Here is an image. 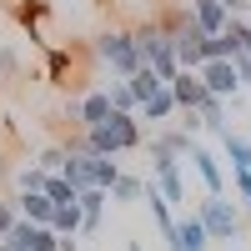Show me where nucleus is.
<instances>
[{"label":"nucleus","mask_w":251,"mask_h":251,"mask_svg":"<svg viewBox=\"0 0 251 251\" xmlns=\"http://www.w3.org/2000/svg\"><path fill=\"white\" fill-rule=\"evenodd\" d=\"M86 141H91L96 156H126V151H141L146 146V126H141L136 111H111L100 126L86 131Z\"/></svg>","instance_id":"nucleus-1"},{"label":"nucleus","mask_w":251,"mask_h":251,"mask_svg":"<svg viewBox=\"0 0 251 251\" xmlns=\"http://www.w3.org/2000/svg\"><path fill=\"white\" fill-rule=\"evenodd\" d=\"M191 211H196V221L206 226V236H211V241H236L241 226H246L241 201H231V196H201Z\"/></svg>","instance_id":"nucleus-2"},{"label":"nucleus","mask_w":251,"mask_h":251,"mask_svg":"<svg viewBox=\"0 0 251 251\" xmlns=\"http://www.w3.org/2000/svg\"><path fill=\"white\" fill-rule=\"evenodd\" d=\"M91 55L106 66L111 75H131V71H141V55H136V40H131V30H121V25H111V30H100L96 40H91Z\"/></svg>","instance_id":"nucleus-3"},{"label":"nucleus","mask_w":251,"mask_h":251,"mask_svg":"<svg viewBox=\"0 0 251 251\" xmlns=\"http://www.w3.org/2000/svg\"><path fill=\"white\" fill-rule=\"evenodd\" d=\"M106 116H111V96H106V86L80 91L71 106H66V126H71V131H91V126H100Z\"/></svg>","instance_id":"nucleus-4"},{"label":"nucleus","mask_w":251,"mask_h":251,"mask_svg":"<svg viewBox=\"0 0 251 251\" xmlns=\"http://www.w3.org/2000/svg\"><path fill=\"white\" fill-rule=\"evenodd\" d=\"M146 181H151L171 206H186V161L181 156H151V176Z\"/></svg>","instance_id":"nucleus-5"},{"label":"nucleus","mask_w":251,"mask_h":251,"mask_svg":"<svg viewBox=\"0 0 251 251\" xmlns=\"http://www.w3.org/2000/svg\"><path fill=\"white\" fill-rule=\"evenodd\" d=\"M196 75H201L206 96H221V100H236V96L246 91L241 80H236V66H231V60H201Z\"/></svg>","instance_id":"nucleus-6"},{"label":"nucleus","mask_w":251,"mask_h":251,"mask_svg":"<svg viewBox=\"0 0 251 251\" xmlns=\"http://www.w3.org/2000/svg\"><path fill=\"white\" fill-rule=\"evenodd\" d=\"M186 161H191V171H196V181H201V191H206V196H226V166H221V156H211L206 146L191 141Z\"/></svg>","instance_id":"nucleus-7"},{"label":"nucleus","mask_w":251,"mask_h":251,"mask_svg":"<svg viewBox=\"0 0 251 251\" xmlns=\"http://www.w3.org/2000/svg\"><path fill=\"white\" fill-rule=\"evenodd\" d=\"M5 246H15V251H55V246H60V236L50 231V226H35V221H25V216H20V221L10 226Z\"/></svg>","instance_id":"nucleus-8"},{"label":"nucleus","mask_w":251,"mask_h":251,"mask_svg":"<svg viewBox=\"0 0 251 251\" xmlns=\"http://www.w3.org/2000/svg\"><path fill=\"white\" fill-rule=\"evenodd\" d=\"M75 206H80V236H96V231H100V221H106L111 196L100 191V186H86V191H75Z\"/></svg>","instance_id":"nucleus-9"},{"label":"nucleus","mask_w":251,"mask_h":251,"mask_svg":"<svg viewBox=\"0 0 251 251\" xmlns=\"http://www.w3.org/2000/svg\"><path fill=\"white\" fill-rule=\"evenodd\" d=\"M171 251H206L211 246V236H206V226L196 221V211H186V216H176V226H171Z\"/></svg>","instance_id":"nucleus-10"},{"label":"nucleus","mask_w":251,"mask_h":251,"mask_svg":"<svg viewBox=\"0 0 251 251\" xmlns=\"http://www.w3.org/2000/svg\"><path fill=\"white\" fill-rule=\"evenodd\" d=\"M186 15H191V25H201L206 35H221L231 25V15H226L221 0H186Z\"/></svg>","instance_id":"nucleus-11"},{"label":"nucleus","mask_w":251,"mask_h":251,"mask_svg":"<svg viewBox=\"0 0 251 251\" xmlns=\"http://www.w3.org/2000/svg\"><path fill=\"white\" fill-rule=\"evenodd\" d=\"M166 91L176 96V111H196L201 100H206V86H201L196 71H176L171 80H166Z\"/></svg>","instance_id":"nucleus-12"},{"label":"nucleus","mask_w":251,"mask_h":251,"mask_svg":"<svg viewBox=\"0 0 251 251\" xmlns=\"http://www.w3.org/2000/svg\"><path fill=\"white\" fill-rule=\"evenodd\" d=\"M80 166H86V186H100V191H111V181L121 176V161H116V156L86 151V156H80Z\"/></svg>","instance_id":"nucleus-13"},{"label":"nucleus","mask_w":251,"mask_h":251,"mask_svg":"<svg viewBox=\"0 0 251 251\" xmlns=\"http://www.w3.org/2000/svg\"><path fill=\"white\" fill-rule=\"evenodd\" d=\"M191 131H181V126H176V131H156L151 141H146V146H151V156H181L186 161V151H191Z\"/></svg>","instance_id":"nucleus-14"},{"label":"nucleus","mask_w":251,"mask_h":251,"mask_svg":"<svg viewBox=\"0 0 251 251\" xmlns=\"http://www.w3.org/2000/svg\"><path fill=\"white\" fill-rule=\"evenodd\" d=\"M15 206H20V216L35 221V226H50V211H55V201L46 191H15Z\"/></svg>","instance_id":"nucleus-15"},{"label":"nucleus","mask_w":251,"mask_h":251,"mask_svg":"<svg viewBox=\"0 0 251 251\" xmlns=\"http://www.w3.org/2000/svg\"><path fill=\"white\" fill-rule=\"evenodd\" d=\"M221 156L231 161V176H236V171H251V136H241V131H221Z\"/></svg>","instance_id":"nucleus-16"},{"label":"nucleus","mask_w":251,"mask_h":251,"mask_svg":"<svg viewBox=\"0 0 251 251\" xmlns=\"http://www.w3.org/2000/svg\"><path fill=\"white\" fill-rule=\"evenodd\" d=\"M136 116H141V126H146V121H151V126H161V121H171V116H181V111H176V96L161 86L151 100H141V111H136Z\"/></svg>","instance_id":"nucleus-17"},{"label":"nucleus","mask_w":251,"mask_h":251,"mask_svg":"<svg viewBox=\"0 0 251 251\" xmlns=\"http://www.w3.org/2000/svg\"><path fill=\"white\" fill-rule=\"evenodd\" d=\"M226 106H231V100H221V96H206L201 106H196V121H201V131H231V121H226Z\"/></svg>","instance_id":"nucleus-18"},{"label":"nucleus","mask_w":251,"mask_h":251,"mask_svg":"<svg viewBox=\"0 0 251 251\" xmlns=\"http://www.w3.org/2000/svg\"><path fill=\"white\" fill-rule=\"evenodd\" d=\"M116 206H131V201H141L146 196V176H131V171H121L116 181H111V191H106Z\"/></svg>","instance_id":"nucleus-19"},{"label":"nucleus","mask_w":251,"mask_h":251,"mask_svg":"<svg viewBox=\"0 0 251 251\" xmlns=\"http://www.w3.org/2000/svg\"><path fill=\"white\" fill-rule=\"evenodd\" d=\"M50 231L55 236H80V206L75 201H60L50 211Z\"/></svg>","instance_id":"nucleus-20"},{"label":"nucleus","mask_w":251,"mask_h":251,"mask_svg":"<svg viewBox=\"0 0 251 251\" xmlns=\"http://www.w3.org/2000/svg\"><path fill=\"white\" fill-rule=\"evenodd\" d=\"M106 96H111V111H141V100H136V91H131L126 75H111L106 80Z\"/></svg>","instance_id":"nucleus-21"},{"label":"nucleus","mask_w":251,"mask_h":251,"mask_svg":"<svg viewBox=\"0 0 251 251\" xmlns=\"http://www.w3.org/2000/svg\"><path fill=\"white\" fill-rule=\"evenodd\" d=\"M126 80H131V91H136V100H151L161 86H166V80L151 71V66H141V71H131V75H126Z\"/></svg>","instance_id":"nucleus-22"},{"label":"nucleus","mask_w":251,"mask_h":251,"mask_svg":"<svg viewBox=\"0 0 251 251\" xmlns=\"http://www.w3.org/2000/svg\"><path fill=\"white\" fill-rule=\"evenodd\" d=\"M46 176H50V171H40L35 161L20 166V171H15V191H40V186H46Z\"/></svg>","instance_id":"nucleus-23"},{"label":"nucleus","mask_w":251,"mask_h":251,"mask_svg":"<svg viewBox=\"0 0 251 251\" xmlns=\"http://www.w3.org/2000/svg\"><path fill=\"white\" fill-rule=\"evenodd\" d=\"M40 191H46V196H50L55 206H60V201H75V186H71L66 176H55V171L46 176V186H40Z\"/></svg>","instance_id":"nucleus-24"},{"label":"nucleus","mask_w":251,"mask_h":251,"mask_svg":"<svg viewBox=\"0 0 251 251\" xmlns=\"http://www.w3.org/2000/svg\"><path fill=\"white\" fill-rule=\"evenodd\" d=\"M30 161L40 166V171H60V161H66V146L55 141V146H46V151H40V156H30Z\"/></svg>","instance_id":"nucleus-25"},{"label":"nucleus","mask_w":251,"mask_h":251,"mask_svg":"<svg viewBox=\"0 0 251 251\" xmlns=\"http://www.w3.org/2000/svg\"><path fill=\"white\" fill-rule=\"evenodd\" d=\"M20 221V206H15V196H0V241L10 236V226Z\"/></svg>","instance_id":"nucleus-26"},{"label":"nucleus","mask_w":251,"mask_h":251,"mask_svg":"<svg viewBox=\"0 0 251 251\" xmlns=\"http://www.w3.org/2000/svg\"><path fill=\"white\" fill-rule=\"evenodd\" d=\"M231 66H236V80H241V86H251V55L241 50V55L231 60Z\"/></svg>","instance_id":"nucleus-27"},{"label":"nucleus","mask_w":251,"mask_h":251,"mask_svg":"<svg viewBox=\"0 0 251 251\" xmlns=\"http://www.w3.org/2000/svg\"><path fill=\"white\" fill-rule=\"evenodd\" d=\"M236 201H241V206L251 201V171H236Z\"/></svg>","instance_id":"nucleus-28"},{"label":"nucleus","mask_w":251,"mask_h":251,"mask_svg":"<svg viewBox=\"0 0 251 251\" xmlns=\"http://www.w3.org/2000/svg\"><path fill=\"white\" fill-rule=\"evenodd\" d=\"M221 5H226V15H231V20H236V15L246 10V0H221Z\"/></svg>","instance_id":"nucleus-29"},{"label":"nucleus","mask_w":251,"mask_h":251,"mask_svg":"<svg viewBox=\"0 0 251 251\" xmlns=\"http://www.w3.org/2000/svg\"><path fill=\"white\" fill-rule=\"evenodd\" d=\"M126 251H141V241H131V246H126Z\"/></svg>","instance_id":"nucleus-30"},{"label":"nucleus","mask_w":251,"mask_h":251,"mask_svg":"<svg viewBox=\"0 0 251 251\" xmlns=\"http://www.w3.org/2000/svg\"><path fill=\"white\" fill-rule=\"evenodd\" d=\"M0 251H15V246H5V241H0Z\"/></svg>","instance_id":"nucleus-31"},{"label":"nucleus","mask_w":251,"mask_h":251,"mask_svg":"<svg viewBox=\"0 0 251 251\" xmlns=\"http://www.w3.org/2000/svg\"><path fill=\"white\" fill-rule=\"evenodd\" d=\"M246 15H251V0H246Z\"/></svg>","instance_id":"nucleus-32"}]
</instances>
